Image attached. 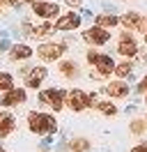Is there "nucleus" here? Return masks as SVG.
<instances>
[{
    "mask_svg": "<svg viewBox=\"0 0 147 152\" xmlns=\"http://www.w3.org/2000/svg\"><path fill=\"white\" fill-rule=\"evenodd\" d=\"M28 124H30V132H35V134H53L57 129L55 118L48 113H30L28 115Z\"/></svg>",
    "mask_w": 147,
    "mask_h": 152,
    "instance_id": "nucleus-1",
    "label": "nucleus"
},
{
    "mask_svg": "<svg viewBox=\"0 0 147 152\" xmlns=\"http://www.w3.org/2000/svg\"><path fill=\"white\" fill-rule=\"evenodd\" d=\"M87 60H90L94 67H99V74H94V76H103V74L115 72V62H113V58H110V56H101V53L90 51V53H87Z\"/></svg>",
    "mask_w": 147,
    "mask_h": 152,
    "instance_id": "nucleus-2",
    "label": "nucleus"
},
{
    "mask_svg": "<svg viewBox=\"0 0 147 152\" xmlns=\"http://www.w3.org/2000/svg\"><path fill=\"white\" fill-rule=\"evenodd\" d=\"M39 102H44V104H48L51 108L60 111V108L64 106V90H60V88L44 90V92H39Z\"/></svg>",
    "mask_w": 147,
    "mask_h": 152,
    "instance_id": "nucleus-3",
    "label": "nucleus"
},
{
    "mask_svg": "<svg viewBox=\"0 0 147 152\" xmlns=\"http://www.w3.org/2000/svg\"><path fill=\"white\" fill-rule=\"evenodd\" d=\"M21 74L25 76V86L28 88H39L41 81L46 78V69L44 67H28V69H21Z\"/></svg>",
    "mask_w": 147,
    "mask_h": 152,
    "instance_id": "nucleus-4",
    "label": "nucleus"
},
{
    "mask_svg": "<svg viewBox=\"0 0 147 152\" xmlns=\"http://www.w3.org/2000/svg\"><path fill=\"white\" fill-rule=\"evenodd\" d=\"M23 102H25V90L23 88H12L7 92H2V97H0V104L2 106H18Z\"/></svg>",
    "mask_w": 147,
    "mask_h": 152,
    "instance_id": "nucleus-5",
    "label": "nucleus"
},
{
    "mask_svg": "<svg viewBox=\"0 0 147 152\" xmlns=\"http://www.w3.org/2000/svg\"><path fill=\"white\" fill-rule=\"evenodd\" d=\"M37 53H39V58L41 60H57V58L64 53V46L62 44H41V46L37 48Z\"/></svg>",
    "mask_w": 147,
    "mask_h": 152,
    "instance_id": "nucleus-6",
    "label": "nucleus"
},
{
    "mask_svg": "<svg viewBox=\"0 0 147 152\" xmlns=\"http://www.w3.org/2000/svg\"><path fill=\"white\" fill-rule=\"evenodd\" d=\"M83 37H85V42H90V44H106V42L110 39V32L94 26V28L85 30V32H83Z\"/></svg>",
    "mask_w": 147,
    "mask_h": 152,
    "instance_id": "nucleus-7",
    "label": "nucleus"
},
{
    "mask_svg": "<svg viewBox=\"0 0 147 152\" xmlns=\"http://www.w3.org/2000/svg\"><path fill=\"white\" fill-rule=\"evenodd\" d=\"M69 106L71 111H83L90 106V95H85L83 90H71L69 92Z\"/></svg>",
    "mask_w": 147,
    "mask_h": 152,
    "instance_id": "nucleus-8",
    "label": "nucleus"
},
{
    "mask_svg": "<svg viewBox=\"0 0 147 152\" xmlns=\"http://www.w3.org/2000/svg\"><path fill=\"white\" fill-rule=\"evenodd\" d=\"M78 26H81V16H78V14H74V12H69V14H64V16L57 19L55 30H76Z\"/></svg>",
    "mask_w": 147,
    "mask_h": 152,
    "instance_id": "nucleus-9",
    "label": "nucleus"
},
{
    "mask_svg": "<svg viewBox=\"0 0 147 152\" xmlns=\"http://www.w3.org/2000/svg\"><path fill=\"white\" fill-rule=\"evenodd\" d=\"M122 23H124L129 30H145V28H147V21L143 19L140 14H136V12L124 14V16H122Z\"/></svg>",
    "mask_w": 147,
    "mask_h": 152,
    "instance_id": "nucleus-10",
    "label": "nucleus"
},
{
    "mask_svg": "<svg viewBox=\"0 0 147 152\" xmlns=\"http://www.w3.org/2000/svg\"><path fill=\"white\" fill-rule=\"evenodd\" d=\"M35 14L37 16H41V19H51V16H55L57 12H60V7L55 5V2H35Z\"/></svg>",
    "mask_w": 147,
    "mask_h": 152,
    "instance_id": "nucleus-11",
    "label": "nucleus"
},
{
    "mask_svg": "<svg viewBox=\"0 0 147 152\" xmlns=\"http://www.w3.org/2000/svg\"><path fill=\"white\" fill-rule=\"evenodd\" d=\"M136 51H138L136 39L124 32V35H122V39H119V53H122V56H136Z\"/></svg>",
    "mask_w": 147,
    "mask_h": 152,
    "instance_id": "nucleus-12",
    "label": "nucleus"
},
{
    "mask_svg": "<svg viewBox=\"0 0 147 152\" xmlns=\"http://www.w3.org/2000/svg\"><path fill=\"white\" fill-rule=\"evenodd\" d=\"M32 56V48L25 46V44H16V46L9 48V58L12 60H25V58Z\"/></svg>",
    "mask_w": 147,
    "mask_h": 152,
    "instance_id": "nucleus-13",
    "label": "nucleus"
},
{
    "mask_svg": "<svg viewBox=\"0 0 147 152\" xmlns=\"http://www.w3.org/2000/svg\"><path fill=\"white\" fill-rule=\"evenodd\" d=\"M106 92H108L110 97H127L129 95V86L122 83V81H115V83L106 86Z\"/></svg>",
    "mask_w": 147,
    "mask_h": 152,
    "instance_id": "nucleus-14",
    "label": "nucleus"
},
{
    "mask_svg": "<svg viewBox=\"0 0 147 152\" xmlns=\"http://www.w3.org/2000/svg\"><path fill=\"white\" fill-rule=\"evenodd\" d=\"M12 129H14V118L9 113H2V111H0V136H7Z\"/></svg>",
    "mask_w": 147,
    "mask_h": 152,
    "instance_id": "nucleus-15",
    "label": "nucleus"
},
{
    "mask_svg": "<svg viewBox=\"0 0 147 152\" xmlns=\"http://www.w3.org/2000/svg\"><path fill=\"white\" fill-rule=\"evenodd\" d=\"M117 16H113V14H99L97 16V28H113V26H117Z\"/></svg>",
    "mask_w": 147,
    "mask_h": 152,
    "instance_id": "nucleus-16",
    "label": "nucleus"
},
{
    "mask_svg": "<svg viewBox=\"0 0 147 152\" xmlns=\"http://www.w3.org/2000/svg\"><path fill=\"white\" fill-rule=\"evenodd\" d=\"M51 32H55V28L51 26V23H41L39 28L32 30V35H35V37H39V39H41V37H48Z\"/></svg>",
    "mask_w": 147,
    "mask_h": 152,
    "instance_id": "nucleus-17",
    "label": "nucleus"
},
{
    "mask_svg": "<svg viewBox=\"0 0 147 152\" xmlns=\"http://www.w3.org/2000/svg\"><path fill=\"white\" fill-rule=\"evenodd\" d=\"M94 106H97V108H99V111H101L103 115H115V113H117L115 104H110V102H97Z\"/></svg>",
    "mask_w": 147,
    "mask_h": 152,
    "instance_id": "nucleus-18",
    "label": "nucleus"
},
{
    "mask_svg": "<svg viewBox=\"0 0 147 152\" xmlns=\"http://www.w3.org/2000/svg\"><path fill=\"white\" fill-rule=\"evenodd\" d=\"M60 72H62L67 78H74V76L78 74V69H76V65H74V62H62V65H60Z\"/></svg>",
    "mask_w": 147,
    "mask_h": 152,
    "instance_id": "nucleus-19",
    "label": "nucleus"
},
{
    "mask_svg": "<svg viewBox=\"0 0 147 152\" xmlns=\"http://www.w3.org/2000/svg\"><path fill=\"white\" fill-rule=\"evenodd\" d=\"M131 72H133V65L131 62H122V65H115V74L117 76H131Z\"/></svg>",
    "mask_w": 147,
    "mask_h": 152,
    "instance_id": "nucleus-20",
    "label": "nucleus"
},
{
    "mask_svg": "<svg viewBox=\"0 0 147 152\" xmlns=\"http://www.w3.org/2000/svg\"><path fill=\"white\" fill-rule=\"evenodd\" d=\"M12 83H14V81H12V76L5 74V72H0V90H2V92L12 90Z\"/></svg>",
    "mask_w": 147,
    "mask_h": 152,
    "instance_id": "nucleus-21",
    "label": "nucleus"
},
{
    "mask_svg": "<svg viewBox=\"0 0 147 152\" xmlns=\"http://www.w3.org/2000/svg\"><path fill=\"white\" fill-rule=\"evenodd\" d=\"M71 148L76 152H85L87 148H90V143L85 141V138H74V141H71Z\"/></svg>",
    "mask_w": 147,
    "mask_h": 152,
    "instance_id": "nucleus-22",
    "label": "nucleus"
},
{
    "mask_svg": "<svg viewBox=\"0 0 147 152\" xmlns=\"http://www.w3.org/2000/svg\"><path fill=\"white\" fill-rule=\"evenodd\" d=\"M143 129H145V122H140V120L131 124V132H133V134H140V132H143Z\"/></svg>",
    "mask_w": 147,
    "mask_h": 152,
    "instance_id": "nucleus-23",
    "label": "nucleus"
},
{
    "mask_svg": "<svg viewBox=\"0 0 147 152\" xmlns=\"http://www.w3.org/2000/svg\"><path fill=\"white\" fill-rule=\"evenodd\" d=\"M136 90H138V92H147V76L143 78V81H140V83H138Z\"/></svg>",
    "mask_w": 147,
    "mask_h": 152,
    "instance_id": "nucleus-24",
    "label": "nucleus"
},
{
    "mask_svg": "<svg viewBox=\"0 0 147 152\" xmlns=\"http://www.w3.org/2000/svg\"><path fill=\"white\" fill-rule=\"evenodd\" d=\"M131 152H147V143H143V145H138V148H133Z\"/></svg>",
    "mask_w": 147,
    "mask_h": 152,
    "instance_id": "nucleus-25",
    "label": "nucleus"
},
{
    "mask_svg": "<svg viewBox=\"0 0 147 152\" xmlns=\"http://www.w3.org/2000/svg\"><path fill=\"white\" fill-rule=\"evenodd\" d=\"M7 2H9V5H12V7H16V10H18V7H21V2H23V0H7Z\"/></svg>",
    "mask_w": 147,
    "mask_h": 152,
    "instance_id": "nucleus-26",
    "label": "nucleus"
},
{
    "mask_svg": "<svg viewBox=\"0 0 147 152\" xmlns=\"http://www.w3.org/2000/svg\"><path fill=\"white\" fill-rule=\"evenodd\" d=\"M67 2H69L71 7H76V5H81V0H67Z\"/></svg>",
    "mask_w": 147,
    "mask_h": 152,
    "instance_id": "nucleus-27",
    "label": "nucleus"
},
{
    "mask_svg": "<svg viewBox=\"0 0 147 152\" xmlns=\"http://www.w3.org/2000/svg\"><path fill=\"white\" fill-rule=\"evenodd\" d=\"M23 2H32V5H35V2H39V0H23Z\"/></svg>",
    "mask_w": 147,
    "mask_h": 152,
    "instance_id": "nucleus-28",
    "label": "nucleus"
},
{
    "mask_svg": "<svg viewBox=\"0 0 147 152\" xmlns=\"http://www.w3.org/2000/svg\"><path fill=\"white\" fill-rule=\"evenodd\" d=\"M0 12H2V0H0Z\"/></svg>",
    "mask_w": 147,
    "mask_h": 152,
    "instance_id": "nucleus-29",
    "label": "nucleus"
},
{
    "mask_svg": "<svg viewBox=\"0 0 147 152\" xmlns=\"http://www.w3.org/2000/svg\"><path fill=\"white\" fill-rule=\"evenodd\" d=\"M0 152H5V148H2V145H0Z\"/></svg>",
    "mask_w": 147,
    "mask_h": 152,
    "instance_id": "nucleus-30",
    "label": "nucleus"
},
{
    "mask_svg": "<svg viewBox=\"0 0 147 152\" xmlns=\"http://www.w3.org/2000/svg\"><path fill=\"white\" fill-rule=\"evenodd\" d=\"M145 42H147V32H145Z\"/></svg>",
    "mask_w": 147,
    "mask_h": 152,
    "instance_id": "nucleus-31",
    "label": "nucleus"
}]
</instances>
